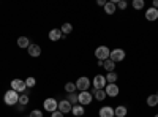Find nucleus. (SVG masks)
Wrapping results in <instances>:
<instances>
[{
    "mask_svg": "<svg viewBox=\"0 0 158 117\" xmlns=\"http://www.w3.org/2000/svg\"><path fill=\"white\" fill-rule=\"evenodd\" d=\"M27 52H29V56L30 57H40L41 56V48H40L38 44H30L29 46V49H27Z\"/></svg>",
    "mask_w": 158,
    "mask_h": 117,
    "instance_id": "nucleus-11",
    "label": "nucleus"
},
{
    "mask_svg": "<svg viewBox=\"0 0 158 117\" xmlns=\"http://www.w3.org/2000/svg\"><path fill=\"white\" fill-rule=\"evenodd\" d=\"M117 73L115 71H111V73H108L106 74V82L108 84H117Z\"/></svg>",
    "mask_w": 158,
    "mask_h": 117,
    "instance_id": "nucleus-20",
    "label": "nucleus"
},
{
    "mask_svg": "<svg viewBox=\"0 0 158 117\" xmlns=\"http://www.w3.org/2000/svg\"><path fill=\"white\" fill-rule=\"evenodd\" d=\"M146 19L147 21H156L158 19V10H155V8H149V10H146Z\"/></svg>",
    "mask_w": 158,
    "mask_h": 117,
    "instance_id": "nucleus-14",
    "label": "nucleus"
},
{
    "mask_svg": "<svg viewBox=\"0 0 158 117\" xmlns=\"http://www.w3.org/2000/svg\"><path fill=\"white\" fill-rule=\"evenodd\" d=\"M3 101H5V105H8V106H16L19 103V94L16 92V90L10 89L3 95Z\"/></svg>",
    "mask_w": 158,
    "mask_h": 117,
    "instance_id": "nucleus-1",
    "label": "nucleus"
},
{
    "mask_svg": "<svg viewBox=\"0 0 158 117\" xmlns=\"http://www.w3.org/2000/svg\"><path fill=\"white\" fill-rule=\"evenodd\" d=\"M109 59H111L114 63H117V62H122V60L125 59V51H123V49H120V48H115V49H112V51H111V56H109Z\"/></svg>",
    "mask_w": 158,
    "mask_h": 117,
    "instance_id": "nucleus-6",
    "label": "nucleus"
},
{
    "mask_svg": "<svg viewBox=\"0 0 158 117\" xmlns=\"http://www.w3.org/2000/svg\"><path fill=\"white\" fill-rule=\"evenodd\" d=\"M152 8L158 10V0H153V3H152Z\"/></svg>",
    "mask_w": 158,
    "mask_h": 117,
    "instance_id": "nucleus-33",
    "label": "nucleus"
},
{
    "mask_svg": "<svg viewBox=\"0 0 158 117\" xmlns=\"http://www.w3.org/2000/svg\"><path fill=\"white\" fill-rule=\"evenodd\" d=\"M103 67H104V70H106L108 73H111V71L115 70V63H114L111 59H108V60H104V62H103Z\"/></svg>",
    "mask_w": 158,
    "mask_h": 117,
    "instance_id": "nucleus-19",
    "label": "nucleus"
},
{
    "mask_svg": "<svg viewBox=\"0 0 158 117\" xmlns=\"http://www.w3.org/2000/svg\"><path fill=\"white\" fill-rule=\"evenodd\" d=\"M133 8L135 10H142L144 6H146V2H144V0H133Z\"/></svg>",
    "mask_w": 158,
    "mask_h": 117,
    "instance_id": "nucleus-27",
    "label": "nucleus"
},
{
    "mask_svg": "<svg viewBox=\"0 0 158 117\" xmlns=\"http://www.w3.org/2000/svg\"><path fill=\"white\" fill-rule=\"evenodd\" d=\"M111 56V49L108 46H98L95 49V57L100 60V62H104V60H108Z\"/></svg>",
    "mask_w": 158,
    "mask_h": 117,
    "instance_id": "nucleus-2",
    "label": "nucleus"
},
{
    "mask_svg": "<svg viewBox=\"0 0 158 117\" xmlns=\"http://www.w3.org/2000/svg\"><path fill=\"white\" fill-rule=\"evenodd\" d=\"M114 117H115V115H114Z\"/></svg>",
    "mask_w": 158,
    "mask_h": 117,
    "instance_id": "nucleus-37",
    "label": "nucleus"
},
{
    "mask_svg": "<svg viewBox=\"0 0 158 117\" xmlns=\"http://www.w3.org/2000/svg\"><path fill=\"white\" fill-rule=\"evenodd\" d=\"M74 84H76V89L79 90V92H85V90L90 87V79L87 76H81Z\"/></svg>",
    "mask_w": 158,
    "mask_h": 117,
    "instance_id": "nucleus-5",
    "label": "nucleus"
},
{
    "mask_svg": "<svg viewBox=\"0 0 158 117\" xmlns=\"http://www.w3.org/2000/svg\"><path fill=\"white\" fill-rule=\"evenodd\" d=\"M115 10H117V5L112 2H106V5H104V13H106V15H114L115 13Z\"/></svg>",
    "mask_w": 158,
    "mask_h": 117,
    "instance_id": "nucleus-17",
    "label": "nucleus"
},
{
    "mask_svg": "<svg viewBox=\"0 0 158 117\" xmlns=\"http://www.w3.org/2000/svg\"><path fill=\"white\" fill-rule=\"evenodd\" d=\"M71 109H73V105H71L67 98L62 100V101H59V111H60L62 114H68V112H71Z\"/></svg>",
    "mask_w": 158,
    "mask_h": 117,
    "instance_id": "nucleus-9",
    "label": "nucleus"
},
{
    "mask_svg": "<svg viewBox=\"0 0 158 117\" xmlns=\"http://www.w3.org/2000/svg\"><path fill=\"white\" fill-rule=\"evenodd\" d=\"M127 108L125 106H117L115 109H114V114H115V117H125L127 115Z\"/></svg>",
    "mask_w": 158,
    "mask_h": 117,
    "instance_id": "nucleus-21",
    "label": "nucleus"
},
{
    "mask_svg": "<svg viewBox=\"0 0 158 117\" xmlns=\"http://www.w3.org/2000/svg\"><path fill=\"white\" fill-rule=\"evenodd\" d=\"M24 108H25V106H22V105H19V103H18V105H16V109H18L19 112H22V111H24Z\"/></svg>",
    "mask_w": 158,
    "mask_h": 117,
    "instance_id": "nucleus-32",
    "label": "nucleus"
},
{
    "mask_svg": "<svg viewBox=\"0 0 158 117\" xmlns=\"http://www.w3.org/2000/svg\"><path fill=\"white\" fill-rule=\"evenodd\" d=\"M11 89L16 90L18 94H24L25 90H27V86H25V81H22V79H13L11 81Z\"/></svg>",
    "mask_w": 158,
    "mask_h": 117,
    "instance_id": "nucleus-7",
    "label": "nucleus"
},
{
    "mask_svg": "<svg viewBox=\"0 0 158 117\" xmlns=\"http://www.w3.org/2000/svg\"><path fill=\"white\" fill-rule=\"evenodd\" d=\"M60 30H62V33L63 35H68V33H71L73 32V25L70 24V22H65L62 27H60Z\"/></svg>",
    "mask_w": 158,
    "mask_h": 117,
    "instance_id": "nucleus-23",
    "label": "nucleus"
},
{
    "mask_svg": "<svg viewBox=\"0 0 158 117\" xmlns=\"http://www.w3.org/2000/svg\"><path fill=\"white\" fill-rule=\"evenodd\" d=\"M147 105L149 106H158V97L156 95H149L147 97Z\"/></svg>",
    "mask_w": 158,
    "mask_h": 117,
    "instance_id": "nucleus-24",
    "label": "nucleus"
},
{
    "mask_svg": "<svg viewBox=\"0 0 158 117\" xmlns=\"http://www.w3.org/2000/svg\"><path fill=\"white\" fill-rule=\"evenodd\" d=\"M98 115L100 117H114L115 114H114V108H111V106H103L100 111H98Z\"/></svg>",
    "mask_w": 158,
    "mask_h": 117,
    "instance_id": "nucleus-12",
    "label": "nucleus"
},
{
    "mask_svg": "<svg viewBox=\"0 0 158 117\" xmlns=\"http://www.w3.org/2000/svg\"><path fill=\"white\" fill-rule=\"evenodd\" d=\"M51 117H63V114H62V112L57 109V111H54V112L51 114Z\"/></svg>",
    "mask_w": 158,
    "mask_h": 117,
    "instance_id": "nucleus-31",
    "label": "nucleus"
},
{
    "mask_svg": "<svg viewBox=\"0 0 158 117\" xmlns=\"http://www.w3.org/2000/svg\"><path fill=\"white\" fill-rule=\"evenodd\" d=\"M128 6V3L125 2V0H118V2H117V8L118 10H125Z\"/></svg>",
    "mask_w": 158,
    "mask_h": 117,
    "instance_id": "nucleus-30",
    "label": "nucleus"
},
{
    "mask_svg": "<svg viewBox=\"0 0 158 117\" xmlns=\"http://www.w3.org/2000/svg\"><path fill=\"white\" fill-rule=\"evenodd\" d=\"M104 92H106V97H117L120 89L117 87V84H108L104 87Z\"/></svg>",
    "mask_w": 158,
    "mask_h": 117,
    "instance_id": "nucleus-10",
    "label": "nucleus"
},
{
    "mask_svg": "<svg viewBox=\"0 0 158 117\" xmlns=\"http://www.w3.org/2000/svg\"><path fill=\"white\" fill-rule=\"evenodd\" d=\"M92 84H94V89H97V90H104V87L108 86L106 76L104 74H97L94 77V81H92Z\"/></svg>",
    "mask_w": 158,
    "mask_h": 117,
    "instance_id": "nucleus-3",
    "label": "nucleus"
},
{
    "mask_svg": "<svg viewBox=\"0 0 158 117\" xmlns=\"http://www.w3.org/2000/svg\"><path fill=\"white\" fill-rule=\"evenodd\" d=\"M30 44H32V43H30V38H29V36H19V38H18V46H19V48L29 49Z\"/></svg>",
    "mask_w": 158,
    "mask_h": 117,
    "instance_id": "nucleus-15",
    "label": "nucleus"
},
{
    "mask_svg": "<svg viewBox=\"0 0 158 117\" xmlns=\"http://www.w3.org/2000/svg\"><path fill=\"white\" fill-rule=\"evenodd\" d=\"M19 105H22V106L29 105V94H21L19 95Z\"/></svg>",
    "mask_w": 158,
    "mask_h": 117,
    "instance_id": "nucleus-26",
    "label": "nucleus"
},
{
    "mask_svg": "<svg viewBox=\"0 0 158 117\" xmlns=\"http://www.w3.org/2000/svg\"><path fill=\"white\" fill-rule=\"evenodd\" d=\"M65 90H67V94H74L77 89H76L74 82H67V84H65Z\"/></svg>",
    "mask_w": 158,
    "mask_h": 117,
    "instance_id": "nucleus-25",
    "label": "nucleus"
},
{
    "mask_svg": "<svg viewBox=\"0 0 158 117\" xmlns=\"http://www.w3.org/2000/svg\"><path fill=\"white\" fill-rule=\"evenodd\" d=\"M43 108H44V111H48V112L52 114L54 111L59 109V101L54 100V98H46V100L43 101Z\"/></svg>",
    "mask_w": 158,
    "mask_h": 117,
    "instance_id": "nucleus-4",
    "label": "nucleus"
},
{
    "mask_svg": "<svg viewBox=\"0 0 158 117\" xmlns=\"http://www.w3.org/2000/svg\"><path fill=\"white\" fill-rule=\"evenodd\" d=\"M35 84H36V79L33 76H29L27 79H25V86H27V89H32V87H35Z\"/></svg>",
    "mask_w": 158,
    "mask_h": 117,
    "instance_id": "nucleus-28",
    "label": "nucleus"
},
{
    "mask_svg": "<svg viewBox=\"0 0 158 117\" xmlns=\"http://www.w3.org/2000/svg\"><path fill=\"white\" fill-rule=\"evenodd\" d=\"M100 6H104V5H106V2H104V0H98V2H97Z\"/></svg>",
    "mask_w": 158,
    "mask_h": 117,
    "instance_id": "nucleus-34",
    "label": "nucleus"
},
{
    "mask_svg": "<svg viewBox=\"0 0 158 117\" xmlns=\"http://www.w3.org/2000/svg\"><path fill=\"white\" fill-rule=\"evenodd\" d=\"M67 100L71 103V105L74 106V105H79V94H68V97H67Z\"/></svg>",
    "mask_w": 158,
    "mask_h": 117,
    "instance_id": "nucleus-22",
    "label": "nucleus"
},
{
    "mask_svg": "<svg viewBox=\"0 0 158 117\" xmlns=\"http://www.w3.org/2000/svg\"><path fill=\"white\" fill-rule=\"evenodd\" d=\"M92 98H94V95H92L89 90H85V92H79V105H90L92 103Z\"/></svg>",
    "mask_w": 158,
    "mask_h": 117,
    "instance_id": "nucleus-8",
    "label": "nucleus"
},
{
    "mask_svg": "<svg viewBox=\"0 0 158 117\" xmlns=\"http://www.w3.org/2000/svg\"><path fill=\"white\" fill-rule=\"evenodd\" d=\"M92 95H94V98L97 101H103L104 98H106V92L104 90H97V89H92Z\"/></svg>",
    "mask_w": 158,
    "mask_h": 117,
    "instance_id": "nucleus-16",
    "label": "nucleus"
},
{
    "mask_svg": "<svg viewBox=\"0 0 158 117\" xmlns=\"http://www.w3.org/2000/svg\"><path fill=\"white\" fill-rule=\"evenodd\" d=\"M155 117H158V114H155Z\"/></svg>",
    "mask_w": 158,
    "mask_h": 117,
    "instance_id": "nucleus-36",
    "label": "nucleus"
},
{
    "mask_svg": "<svg viewBox=\"0 0 158 117\" xmlns=\"http://www.w3.org/2000/svg\"><path fill=\"white\" fill-rule=\"evenodd\" d=\"M155 95H156V97H158V92H156V94H155Z\"/></svg>",
    "mask_w": 158,
    "mask_h": 117,
    "instance_id": "nucleus-35",
    "label": "nucleus"
},
{
    "mask_svg": "<svg viewBox=\"0 0 158 117\" xmlns=\"http://www.w3.org/2000/svg\"><path fill=\"white\" fill-rule=\"evenodd\" d=\"M71 112H73V115H76V117H81V115H84V114H85V111H84V106H82V105H74V106H73V109H71Z\"/></svg>",
    "mask_w": 158,
    "mask_h": 117,
    "instance_id": "nucleus-18",
    "label": "nucleus"
},
{
    "mask_svg": "<svg viewBox=\"0 0 158 117\" xmlns=\"http://www.w3.org/2000/svg\"><path fill=\"white\" fill-rule=\"evenodd\" d=\"M62 38H63V33H62L60 29H52L49 32V40L51 41H59V40H62Z\"/></svg>",
    "mask_w": 158,
    "mask_h": 117,
    "instance_id": "nucleus-13",
    "label": "nucleus"
},
{
    "mask_svg": "<svg viewBox=\"0 0 158 117\" xmlns=\"http://www.w3.org/2000/svg\"><path fill=\"white\" fill-rule=\"evenodd\" d=\"M29 117H43V112L40 111V109H33V111L29 114Z\"/></svg>",
    "mask_w": 158,
    "mask_h": 117,
    "instance_id": "nucleus-29",
    "label": "nucleus"
}]
</instances>
